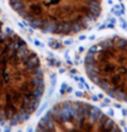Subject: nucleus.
<instances>
[{"mask_svg": "<svg viewBox=\"0 0 127 132\" xmlns=\"http://www.w3.org/2000/svg\"><path fill=\"white\" fill-rule=\"evenodd\" d=\"M44 89L46 78L38 56L0 21V125L16 126L30 120Z\"/></svg>", "mask_w": 127, "mask_h": 132, "instance_id": "1", "label": "nucleus"}, {"mask_svg": "<svg viewBox=\"0 0 127 132\" xmlns=\"http://www.w3.org/2000/svg\"><path fill=\"white\" fill-rule=\"evenodd\" d=\"M25 22L53 36L82 34L99 20L102 0H7Z\"/></svg>", "mask_w": 127, "mask_h": 132, "instance_id": "2", "label": "nucleus"}, {"mask_svg": "<svg viewBox=\"0 0 127 132\" xmlns=\"http://www.w3.org/2000/svg\"><path fill=\"white\" fill-rule=\"evenodd\" d=\"M84 69L100 90L127 104V38L111 36L93 45L85 54Z\"/></svg>", "mask_w": 127, "mask_h": 132, "instance_id": "3", "label": "nucleus"}, {"mask_svg": "<svg viewBox=\"0 0 127 132\" xmlns=\"http://www.w3.org/2000/svg\"><path fill=\"white\" fill-rule=\"evenodd\" d=\"M36 128L41 131H115L120 130V126L94 105L68 100L52 106Z\"/></svg>", "mask_w": 127, "mask_h": 132, "instance_id": "4", "label": "nucleus"}]
</instances>
